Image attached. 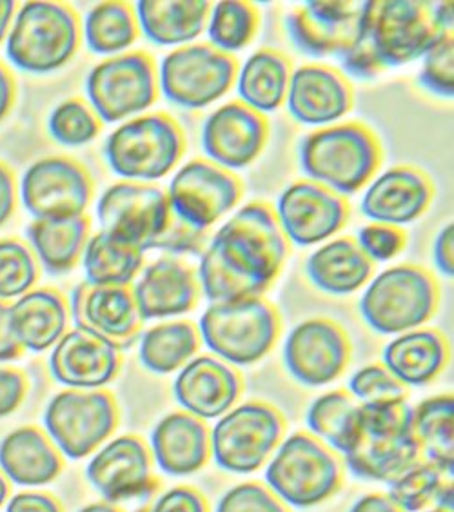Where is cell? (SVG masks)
I'll return each instance as SVG.
<instances>
[{"label":"cell","instance_id":"cell-34","mask_svg":"<svg viewBox=\"0 0 454 512\" xmlns=\"http://www.w3.org/2000/svg\"><path fill=\"white\" fill-rule=\"evenodd\" d=\"M91 237L89 218L33 220L26 229L31 253L51 275H64L79 264Z\"/></svg>","mask_w":454,"mask_h":512},{"label":"cell","instance_id":"cell-33","mask_svg":"<svg viewBox=\"0 0 454 512\" xmlns=\"http://www.w3.org/2000/svg\"><path fill=\"white\" fill-rule=\"evenodd\" d=\"M0 469L17 485L40 487L59 476L62 460L39 429L20 427L0 442Z\"/></svg>","mask_w":454,"mask_h":512},{"label":"cell","instance_id":"cell-59","mask_svg":"<svg viewBox=\"0 0 454 512\" xmlns=\"http://www.w3.org/2000/svg\"><path fill=\"white\" fill-rule=\"evenodd\" d=\"M435 505L442 511L453 512V483H442L436 493Z\"/></svg>","mask_w":454,"mask_h":512},{"label":"cell","instance_id":"cell-26","mask_svg":"<svg viewBox=\"0 0 454 512\" xmlns=\"http://www.w3.org/2000/svg\"><path fill=\"white\" fill-rule=\"evenodd\" d=\"M435 198L431 178L411 166H395L369 182L362 213L376 224L402 227L424 215Z\"/></svg>","mask_w":454,"mask_h":512},{"label":"cell","instance_id":"cell-24","mask_svg":"<svg viewBox=\"0 0 454 512\" xmlns=\"http://www.w3.org/2000/svg\"><path fill=\"white\" fill-rule=\"evenodd\" d=\"M119 347L82 329H71L55 344L50 373L55 382L77 391H97L119 375Z\"/></svg>","mask_w":454,"mask_h":512},{"label":"cell","instance_id":"cell-45","mask_svg":"<svg viewBox=\"0 0 454 512\" xmlns=\"http://www.w3.org/2000/svg\"><path fill=\"white\" fill-rule=\"evenodd\" d=\"M418 82L436 97L451 99L454 95V37L444 31L435 44L425 51Z\"/></svg>","mask_w":454,"mask_h":512},{"label":"cell","instance_id":"cell-19","mask_svg":"<svg viewBox=\"0 0 454 512\" xmlns=\"http://www.w3.org/2000/svg\"><path fill=\"white\" fill-rule=\"evenodd\" d=\"M287 240L297 246H316L335 237L349 220L346 198L313 180H298L284 189L275 207Z\"/></svg>","mask_w":454,"mask_h":512},{"label":"cell","instance_id":"cell-7","mask_svg":"<svg viewBox=\"0 0 454 512\" xmlns=\"http://www.w3.org/2000/svg\"><path fill=\"white\" fill-rule=\"evenodd\" d=\"M200 340L218 360L246 367L260 362L277 344L280 315L264 296L211 304L200 316Z\"/></svg>","mask_w":454,"mask_h":512},{"label":"cell","instance_id":"cell-23","mask_svg":"<svg viewBox=\"0 0 454 512\" xmlns=\"http://www.w3.org/2000/svg\"><path fill=\"white\" fill-rule=\"evenodd\" d=\"M353 88L338 69L306 64L293 69L287 89V109L298 124L327 128L353 109Z\"/></svg>","mask_w":454,"mask_h":512},{"label":"cell","instance_id":"cell-40","mask_svg":"<svg viewBox=\"0 0 454 512\" xmlns=\"http://www.w3.org/2000/svg\"><path fill=\"white\" fill-rule=\"evenodd\" d=\"M358 404L346 391H331L316 398L307 411V425L338 453L346 454L355 442Z\"/></svg>","mask_w":454,"mask_h":512},{"label":"cell","instance_id":"cell-62","mask_svg":"<svg viewBox=\"0 0 454 512\" xmlns=\"http://www.w3.org/2000/svg\"><path fill=\"white\" fill-rule=\"evenodd\" d=\"M425 512H447V511H442V509H438V507H435V509H433V511H425Z\"/></svg>","mask_w":454,"mask_h":512},{"label":"cell","instance_id":"cell-60","mask_svg":"<svg viewBox=\"0 0 454 512\" xmlns=\"http://www.w3.org/2000/svg\"><path fill=\"white\" fill-rule=\"evenodd\" d=\"M79 512H122L115 507V505H111V503H91L88 507H84V509H80Z\"/></svg>","mask_w":454,"mask_h":512},{"label":"cell","instance_id":"cell-6","mask_svg":"<svg viewBox=\"0 0 454 512\" xmlns=\"http://www.w3.org/2000/svg\"><path fill=\"white\" fill-rule=\"evenodd\" d=\"M436 4L418 0L364 2L360 40L373 51L380 68H398L422 59L444 33Z\"/></svg>","mask_w":454,"mask_h":512},{"label":"cell","instance_id":"cell-14","mask_svg":"<svg viewBox=\"0 0 454 512\" xmlns=\"http://www.w3.org/2000/svg\"><path fill=\"white\" fill-rule=\"evenodd\" d=\"M119 409L108 391L70 389L51 398L44 427L60 453L71 460L86 458L115 433Z\"/></svg>","mask_w":454,"mask_h":512},{"label":"cell","instance_id":"cell-53","mask_svg":"<svg viewBox=\"0 0 454 512\" xmlns=\"http://www.w3.org/2000/svg\"><path fill=\"white\" fill-rule=\"evenodd\" d=\"M24 353L11 331L10 304L0 302V362L17 360Z\"/></svg>","mask_w":454,"mask_h":512},{"label":"cell","instance_id":"cell-58","mask_svg":"<svg viewBox=\"0 0 454 512\" xmlns=\"http://www.w3.org/2000/svg\"><path fill=\"white\" fill-rule=\"evenodd\" d=\"M15 2L13 0H0V44L10 33L11 22L15 17Z\"/></svg>","mask_w":454,"mask_h":512},{"label":"cell","instance_id":"cell-3","mask_svg":"<svg viewBox=\"0 0 454 512\" xmlns=\"http://www.w3.org/2000/svg\"><path fill=\"white\" fill-rule=\"evenodd\" d=\"M356 436L347 451V467L356 478L391 483L420 462L413 431V407L405 400L358 404Z\"/></svg>","mask_w":454,"mask_h":512},{"label":"cell","instance_id":"cell-25","mask_svg":"<svg viewBox=\"0 0 454 512\" xmlns=\"http://www.w3.org/2000/svg\"><path fill=\"white\" fill-rule=\"evenodd\" d=\"M244 391L237 369L217 356L200 355L180 369L173 394L186 413L198 420H215L231 411Z\"/></svg>","mask_w":454,"mask_h":512},{"label":"cell","instance_id":"cell-2","mask_svg":"<svg viewBox=\"0 0 454 512\" xmlns=\"http://www.w3.org/2000/svg\"><path fill=\"white\" fill-rule=\"evenodd\" d=\"M298 157L307 180L346 198L375 178L382 166V146L366 124L338 122L306 135Z\"/></svg>","mask_w":454,"mask_h":512},{"label":"cell","instance_id":"cell-55","mask_svg":"<svg viewBox=\"0 0 454 512\" xmlns=\"http://www.w3.org/2000/svg\"><path fill=\"white\" fill-rule=\"evenodd\" d=\"M15 211V178L8 166L0 164V227L4 226Z\"/></svg>","mask_w":454,"mask_h":512},{"label":"cell","instance_id":"cell-39","mask_svg":"<svg viewBox=\"0 0 454 512\" xmlns=\"http://www.w3.org/2000/svg\"><path fill=\"white\" fill-rule=\"evenodd\" d=\"M82 262L89 284L131 286L144 266V253L99 231L89 237Z\"/></svg>","mask_w":454,"mask_h":512},{"label":"cell","instance_id":"cell-56","mask_svg":"<svg viewBox=\"0 0 454 512\" xmlns=\"http://www.w3.org/2000/svg\"><path fill=\"white\" fill-rule=\"evenodd\" d=\"M349 512H402L384 494H367L353 505Z\"/></svg>","mask_w":454,"mask_h":512},{"label":"cell","instance_id":"cell-37","mask_svg":"<svg viewBox=\"0 0 454 512\" xmlns=\"http://www.w3.org/2000/svg\"><path fill=\"white\" fill-rule=\"evenodd\" d=\"M413 431L429 463L442 474L454 471L453 394L427 398L413 409Z\"/></svg>","mask_w":454,"mask_h":512},{"label":"cell","instance_id":"cell-8","mask_svg":"<svg viewBox=\"0 0 454 512\" xmlns=\"http://www.w3.org/2000/svg\"><path fill=\"white\" fill-rule=\"evenodd\" d=\"M438 300L440 287L433 273L404 264L369 280L358 307L376 333L402 335L427 324L435 316Z\"/></svg>","mask_w":454,"mask_h":512},{"label":"cell","instance_id":"cell-13","mask_svg":"<svg viewBox=\"0 0 454 512\" xmlns=\"http://www.w3.org/2000/svg\"><path fill=\"white\" fill-rule=\"evenodd\" d=\"M97 218L102 233L144 253L155 249L173 213L164 189L124 180L100 195Z\"/></svg>","mask_w":454,"mask_h":512},{"label":"cell","instance_id":"cell-31","mask_svg":"<svg viewBox=\"0 0 454 512\" xmlns=\"http://www.w3.org/2000/svg\"><path fill=\"white\" fill-rule=\"evenodd\" d=\"M449 362V345L435 329H413L385 345L384 367L400 384H431Z\"/></svg>","mask_w":454,"mask_h":512},{"label":"cell","instance_id":"cell-21","mask_svg":"<svg viewBox=\"0 0 454 512\" xmlns=\"http://www.w3.org/2000/svg\"><path fill=\"white\" fill-rule=\"evenodd\" d=\"M269 122L240 100L227 102L209 115L202 128V148L209 162L233 171L251 166L266 148Z\"/></svg>","mask_w":454,"mask_h":512},{"label":"cell","instance_id":"cell-17","mask_svg":"<svg viewBox=\"0 0 454 512\" xmlns=\"http://www.w3.org/2000/svg\"><path fill=\"white\" fill-rule=\"evenodd\" d=\"M362 19L364 2L311 0L289 11L286 30L300 53L340 59L358 44Z\"/></svg>","mask_w":454,"mask_h":512},{"label":"cell","instance_id":"cell-43","mask_svg":"<svg viewBox=\"0 0 454 512\" xmlns=\"http://www.w3.org/2000/svg\"><path fill=\"white\" fill-rule=\"evenodd\" d=\"M48 128L51 137L62 146L79 148L99 137L102 122L88 102L70 99L60 102L59 106L51 111Z\"/></svg>","mask_w":454,"mask_h":512},{"label":"cell","instance_id":"cell-38","mask_svg":"<svg viewBox=\"0 0 454 512\" xmlns=\"http://www.w3.org/2000/svg\"><path fill=\"white\" fill-rule=\"evenodd\" d=\"M84 39L97 55H122L139 40V20L128 2H100L84 20Z\"/></svg>","mask_w":454,"mask_h":512},{"label":"cell","instance_id":"cell-49","mask_svg":"<svg viewBox=\"0 0 454 512\" xmlns=\"http://www.w3.org/2000/svg\"><path fill=\"white\" fill-rule=\"evenodd\" d=\"M211 237L213 235H209V231H198L173 215L166 233L160 237L155 249L166 251L169 255L200 256L206 251Z\"/></svg>","mask_w":454,"mask_h":512},{"label":"cell","instance_id":"cell-41","mask_svg":"<svg viewBox=\"0 0 454 512\" xmlns=\"http://www.w3.org/2000/svg\"><path fill=\"white\" fill-rule=\"evenodd\" d=\"M209 44L222 53L244 50L257 37L260 13L251 2L222 0L211 8L208 26Z\"/></svg>","mask_w":454,"mask_h":512},{"label":"cell","instance_id":"cell-42","mask_svg":"<svg viewBox=\"0 0 454 512\" xmlns=\"http://www.w3.org/2000/svg\"><path fill=\"white\" fill-rule=\"evenodd\" d=\"M39 275V262L30 247L15 238L0 240V302L26 295Z\"/></svg>","mask_w":454,"mask_h":512},{"label":"cell","instance_id":"cell-20","mask_svg":"<svg viewBox=\"0 0 454 512\" xmlns=\"http://www.w3.org/2000/svg\"><path fill=\"white\" fill-rule=\"evenodd\" d=\"M351 345L340 325L313 318L298 324L284 345V364L300 384L322 387L335 382L349 364Z\"/></svg>","mask_w":454,"mask_h":512},{"label":"cell","instance_id":"cell-61","mask_svg":"<svg viewBox=\"0 0 454 512\" xmlns=\"http://www.w3.org/2000/svg\"><path fill=\"white\" fill-rule=\"evenodd\" d=\"M8 494H10V487H8V482L4 480V476L0 474V507H2V503L8 500Z\"/></svg>","mask_w":454,"mask_h":512},{"label":"cell","instance_id":"cell-32","mask_svg":"<svg viewBox=\"0 0 454 512\" xmlns=\"http://www.w3.org/2000/svg\"><path fill=\"white\" fill-rule=\"evenodd\" d=\"M306 273L324 293L346 296L366 286L375 264L364 255L355 237H340L318 247L307 258Z\"/></svg>","mask_w":454,"mask_h":512},{"label":"cell","instance_id":"cell-30","mask_svg":"<svg viewBox=\"0 0 454 512\" xmlns=\"http://www.w3.org/2000/svg\"><path fill=\"white\" fill-rule=\"evenodd\" d=\"M208 0H140L135 6L140 35L157 46H188L208 26Z\"/></svg>","mask_w":454,"mask_h":512},{"label":"cell","instance_id":"cell-46","mask_svg":"<svg viewBox=\"0 0 454 512\" xmlns=\"http://www.w3.org/2000/svg\"><path fill=\"white\" fill-rule=\"evenodd\" d=\"M349 393L358 404H382L405 400L407 389L391 375L384 365H366L349 380Z\"/></svg>","mask_w":454,"mask_h":512},{"label":"cell","instance_id":"cell-15","mask_svg":"<svg viewBox=\"0 0 454 512\" xmlns=\"http://www.w3.org/2000/svg\"><path fill=\"white\" fill-rule=\"evenodd\" d=\"M244 186L237 175L195 158L178 169L168 189L171 213L198 231H209L238 206Z\"/></svg>","mask_w":454,"mask_h":512},{"label":"cell","instance_id":"cell-27","mask_svg":"<svg viewBox=\"0 0 454 512\" xmlns=\"http://www.w3.org/2000/svg\"><path fill=\"white\" fill-rule=\"evenodd\" d=\"M131 287L144 322L191 313L202 296L197 269L173 256H160L144 267Z\"/></svg>","mask_w":454,"mask_h":512},{"label":"cell","instance_id":"cell-9","mask_svg":"<svg viewBox=\"0 0 454 512\" xmlns=\"http://www.w3.org/2000/svg\"><path fill=\"white\" fill-rule=\"evenodd\" d=\"M86 95L100 122L140 117L160 97L155 59L146 51H126L102 60L89 71Z\"/></svg>","mask_w":454,"mask_h":512},{"label":"cell","instance_id":"cell-52","mask_svg":"<svg viewBox=\"0 0 454 512\" xmlns=\"http://www.w3.org/2000/svg\"><path fill=\"white\" fill-rule=\"evenodd\" d=\"M433 258H435V266L442 275H454V226H447L438 233L433 246Z\"/></svg>","mask_w":454,"mask_h":512},{"label":"cell","instance_id":"cell-10","mask_svg":"<svg viewBox=\"0 0 454 512\" xmlns=\"http://www.w3.org/2000/svg\"><path fill=\"white\" fill-rule=\"evenodd\" d=\"M266 482L282 502L309 509L329 500L342 483V469L326 445L311 434H291L269 463Z\"/></svg>","mask_w":454,"mask_h":512},{"label":"cell","instance_id":"cell-50","mask_svg":"<svg viewBox=\"0 0 454 512\" xmlns=\"http://www.w3.org/2000/svg\"><path fill=\"white\" fill-rule=\"evenodd\" d=\"M28 391V380L17 369L0 367V418L10 416L22 404Z\"/></svg>","mask_w":454,"mask_h":512},{"label":"cell","instance_id":"cell-22","mask_svg":"<svg viewBox=\"0 0 454 512\" xmlns=\"http://www.w3.org/2000/svg\"><path fill=\"white\" fill-rule=\"evenodd\" d=\"M86 476L111 505L148 498L157 489L151 454L137 436H120L104 445L88 463Z\"/></svg>","mask_w":454,"mask_h":512},{"label":"cell","instance_id":"cell-12","mask_svg":"<svg viewBox=\"0 0 454 512\" xmlns=\"http://www.w3.org/2000/svg\"><path fill=\"white\" fill-rule=\"evenodd\" d=\"M284 429V416L273 405L244 402L220 416L213 427L211 454L227 473H255L282 442Z\"/></svg>","mask_w":454,"mask_h":512},{"label":"cell","instance_id":"cell-44","mask_svg":"<svg viewBox=\"0 0 454 512\" xmlns=\"http://www.w3.org/2000/svg\"><path fill=\"white\" fill-rule=\"evenodd\" d=\"M442 471L433 463L418 462L389 483V500L402 512L424 511L435 503L442 487Z\"/></svg>","mask_w":454,"mask_h":512},{"label":"cell","instance_id":"cell-4","mask_svg":"<svg viewBox=\"0 0 454 512\" xmlns=\"http://www.w3.org/2000/svg\"><path fill=\"white\" fill-rule=\"evenodd\" d=\"M6 39V55L15 68L51 73L66 66L79 51V15L59 2H26L15 13Z\"/></svg>","mask_w":454,"mask_h":512},{"label":"cell","instance_id":"cell-29","mask_svg":"<svg viewBox=\"0 0 454 512\" xmlns=\"http://www.w3.org/2000/svg\"><path fill=\"white\" fill-rule=\"evenodd\" d=\"M151 447L160 471L171 476L197 473L211 456L208 427L188 413L164 416L151 433Z\"/></svg>","mask_w":454,"mask_h":512},{"label":"cell","instance_id":"cell-47","mask_svg":"<svg viewBox=\"0 0 454 512\" xmlns=\"http://www.w3.org/2000/svg\"><path fill=\"white\" fill-rule=\"evenodd\" d=\"M355 240L373 264L393 260L407 246V235L402 227L376 224V222L362 227Z\"/></svg>","mask_w":454,"mask_h":512},{"label":"cell","instance_id":"cell-36","mask_svg":"<svg viewBox=\"0 0 454 512\" xmlns=\"http://www.w3.org/2000/svg\"><path fill=\"white\" fill-rule=\"evenodd\" d=\"M140 364L151 373L171 375L197 356L200 333L191 322H164L140 336Z\"/></svg>","mask_w":454,"mask_h":512},{"label":"cell","instance_id":"cell-48","mask_svg":"<svg viewBox=\"0 0 454 512\" xmlns=\"http://www.w3.org/2000/svg\"><path fill=\"white\" fill-rule=\"evenodd\" d=\"M217 512H287L275 494L258 483H240L229 489L217 505Z\"/></svg>","mask_w":454,"mask_h":512},{"label":"cell","instance_id":"cell-16","mask_svg":"<svg viewBox=\"0 0 454 512\" xmlns=\"http://www.w3.org/2000/svg\"><path fill=\"white\" fill-rule=\"evenodd\" d=\"M20 197L35 220L84 217L93 198V180L73 158H40L22 175Z\"/></svg>","mask_w":454,"mask_h":512},{"label":"cell","instance_id":"cell-54","mask_svg":"<svg viewBox=\"0 0 454 512\" xmlns=\"http://www.w3.org/2000/svg\"><path fill=\"white\" fill-rule=\"evenodd\" d=\"M6 512H62L48 494L20 493L11 498Z\"/></svg>","mask_w":454,"mask_h":512},{"label":"cell","instance_id":"cell-1","mask_svg":"<svg viewBox=\"0 0 454 512\" xmlns=\"http://www.w3.org/2000/svg\"><path fill=\"white\" fill-rule=\"evenodd\" d=\"M289 256V240L273 206L249 202L209 240L197 269L211 304L257 298L275 284Z\"/></svg>","mask_w":454,"mask_h":512},{"label":"cell","instance_id":"cell-28","mask_svg":"<svg viewBox=\"0 0 454 512\" xmlns=\"http://www.w3.org/2000/svg\"><path fill=\"white\" fill-rule=\"evenodd\" d=\"M10 322L24 351L44 353L68 333L70 304L57 289H31L11 304Z\"/></svg>","mask_w":454,"mask_h":512},{"label":"cell","instance_id":"cell-51","mask_svg":"<svg viewBox=\"0 0 454 512\" xmlns=\"http://www.w3.org/2000/svg\"><path fill=\"white\" fill-rule=\"evenodd\" d=\"M151 512H208V503L195 489L175 487L158 498Z\"/></svg>","mask_w":454,"mask_h":512},{"label":"cell","instance_id":"cell-57","mask_svg":"<svg viewBox=\"0 0 454 512\" xmlns=\"http://www.w3.org/2000/svg\"><path fill=\"white\" fill-rule=\"evenodd\" d=\"M15 100V80L6 66L0 64V122L8 117Z\"/></svg>","mask_w":454,"mask_h":512},{"label":"cell","instance_id":"cell-35","mask_svg":"<svg viewBox=\"0 0 454 512\" xmlns=\"http://www.w3.org/2000/svg\"><path fill=\"white\" fill-rule=\"evenodd\" d=\"M293 66L282 51L258 50L238 69L237 89L240 102L260 115L284 106Z\"/></svg>","mask_w":454,"mask_h":512},{"label":"cell","instance_id":"cell-5","mask_svg":"<svg viewBox=\"0 0 454 512\" xmlns=\"http://www.w3.org/2000/svg\"><path fill=\"white\" fill-rule=\"evenodd\" d=\"M109 169L129 182L168 177L186 153V135L168 113H148L120 124L104 146Z\"/></svg>","mask_w":454,"mask_h":512},{"label":"cell","instance_id":"cell-11","mask_svg":"<svg viewBox=\"0 0 454 512\" xmlns=\"http://www.w3.org/2000/svg\"><path fill=\"white\" fill-rule=\"evenodd\" d=\"M158 89L177 108L197 111L222 99L237 82L238 60L209 42L168 53L158 66Z\"/></svg>","mask_w":454,"mask_h":512},{"label":"cell","instance_id":"cell-18","mask_svg":"<svg viewBox=\"0 0 454 512\" xmlns=\"http://www.w3.org/2000/svg\"><path fill=\"white\" fill-rule=\"evenodd\" d=\"M70 316L77 329L99 336L120 351L131 349L144 333V320L131 286L80 282L71 293Z\"/></svg>","mask_w":454,"mask_h":512}]
</instances>
